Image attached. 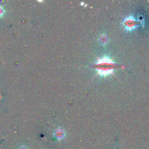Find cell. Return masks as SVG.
Instances as JSON below:
<instances>
[{
    "label": "cell",
    "mask_w": 149,
    "mask_h": 149,
    "mask_svg": "<svg viewBox=\"0 0 149 149\" xmlns=\"http://www.w3.org/2000/svg\"><path fill=\"white\" fill-rule=\"evenodd\" d=\"M96 71L97 75L102 77L114 75V71L117 69L118 65L109 56H103L97 58L96 62L92 66Z\"/></svg>",
    "instance_id": "cell-1"
},
{
    "label": "cell",
    "mask_w": 149,
    "mask_h": 149,
    "mask_svg": "<svg viewBox=\"0 0 149 149\" xmlns=\"http://www.w3.org/2000/svg\"><path fill=\"white\" fill-rule=\"evenodd\" d=\"M122 26L127 31H132L139 26V22L135 19V17L132 15H130L124 19L123 22H122Z\"/></svg>",
    "instance_id": "cell-2"
},
{
    "label": "cell",
    "mask_w": 149,
    "mask_h": 149,
    "mask_svg": "<svg viewBox=\"0 0 149 149\" xmlns=\"http://www.w3.org/2000/svg\"><path fill=\"white\" fill-rule=\"evenodd\" d=\"M66 134L65 130L61 128V127L56 129V130H55L54 133H53V136L55 137V139L58 140H62L64 139L65 137H66Z\"/></svg>",
    "instance_id": "cell-3"
},
{
    "label": "cell",
    "mask_w": 149,
    "mask_h": 149,
    "mask_svg": "<svg viewBox=\"0 0 149 149\" xmlns=\"http://www.w3.org/2000/svg\"><path fill=\"white\" fill-rule=\"evenodd\" d=\"M98 40H99L100 44L101 45L106 46L108 44V36L106 35V34H102L99 37Z\"/></svg>",
    "instance_id": "cell-4"
},
{
    "label": "cell",
    "mask_w": 149,
    "mask_h": 149,
    "mask_svg": "<svg viewBox=\"0 0 149 149\" xmlns=\"http://www.w3.org/2000/svg\"><path fill=\"white\" fill-rule=\"evenodd\" d=\"M4 13V10H3V8H2V7H0V15H2V14H3Z\"/></svg>",
    "instance_id": "cell-5"
},
{
    "label": "cell",
    "mask_w": 149,
    "mask_h": 149,
    "mask_svg": "<svg viewBox=\"0 0 149 149\" xmlns=\"http://www.w3.org/2000/svg\"><path fill=\"white\" fill-rule=\"evenodd\" d=\"M21 149H26V148H25V147H22V148H21Z\"/></svg>",
    "instance_id": "cell-6"
}]
</instances>
